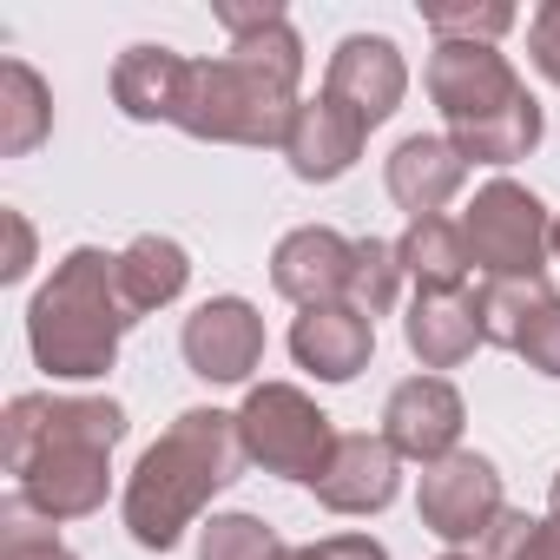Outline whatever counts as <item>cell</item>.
I'll return each instance as SVG.
<instances>
[{
    "label": "cell",
    "mask_w": 560,
    "mask_h": 560,
    "mask_svg": "<svg viewBox=\"0 0 560 560\" xmlns=\"http://www.w3.org/2000/svg\"><path fill=\"white\" fill-rule=\"evenodd\" d=\"M218 27L231 34L224 54L191 60L178 132L205 145H277L284 152L291 119L304 106V40L284 8H218Z\"/></svg>",
    "instance_id": "obj_1"
},
{
    "label": "cell",
    "mask_w": 560,
    "mask_h": 560,
    "mask_svg": "<svg viewBox=\"0 0 560 560\" xmlns=\"http://www.w3.org/2000/svg\"><path fill=\"white\" fill-rule=\"evenodd\" d=\"M126 442V409L113 396H14L0 422V455L14 475V501L47 527L86 521L113 494V448Z\"/></svg>",
    "instance_id": "obj_2"
},
{
    "label": "cell",
    "mask_w": 560,
    "mask_h": 560,
    "mask_svg": "<svg viewBox=\"0 0 560 560\" xmlns=\"http://www.w3.org/2000/svg\"><path fill=\"white\" fill-rule=\"evenodd\" d=\"M244 468H250V455H244L237 416L231 409H185L126 475V494H119L126 534L145 553H172L185 540V527H198V514Z\"/></svg>",
    "instance_id": "obj_3"
},
{
    "label": "cell",
    "mask_w": 560,
    "mask_h": 560,
    "mask_svg": "<svg viewBox=\"0 0 560 560\" xmlns=\"http://www.w3.org/2000/svg\"><path fill=\"white\" fill-rule=\"evenodd\" d=\"M126 330L132 311L119 291V257L100 244H73L27 304V350L54 383H100L119 363Z\"/></svg>",
    "instance_id": "obj_4"
},
{
    "label": "cell",
    "mask_w": 560,
    "mask_h": 560,
    "mask_svg": "<svg viewBox=\"0 0 560 560\" xmlns=\"http://www.w3.org/2000/svg\"><path fill=\"white\" fill-rule=\"evenodd\" d=\"M429 100L468 165H514L540 145L547 119L527 80L508 67L501 47L475 40H435L429 54Z\"/></svg>",
    "instance_id": "obj_5"
},
{
    "label": "cell",
    "mask_w": 560,
    "mask_h": 560,
    "mask_svg": "<svg viewBox=\"0 0 560 560\" xmlns=\"http://www.w3.org/2000/svg\"><path fill=\"white\" fill-rule=\"evenodd\" d=\"M237 435H244L250 468L284 475V481H304V488H317L324 468H330V455H337L330 416L298 383H257L237 402Z\"/></svg>",
    "instance_id": "obj_6"
},
{
    "label": "cell",
    "mask_w": 560,
    "mask_h": 560,
    "mask_svg": "<svg viewBox=\"0 0 560 560\" xmlns=\"http://www.w3.org/2000/svg\"><path fill=\"white\" fill-rule=\"evenodd\" d=\"M462 237H468V257L481 270V284L494 277H547V257H553V211L514 185V178H488L475 191V205L462 211Z\"/></svg>",
    "instance_id": "obj_7"
},
{
    "label": "cell",
    "mask_w": 560,
    "mask_h": 560,
    "mask_svg": "<svg viewBox=\"0 0 560 560\" xmlns=\"http://www.w3.org/2000/svg\"><path fill=\"white\" fill-rule=\"evenodd\" d=\"M416 514H422V527H429L435 540H448V547H481L488 527L508 514V501H501V468H494L488 455H475V448H455L448 462L422 468Z\"/></svg>",
    "instance_id": "obj_8"
},
{
    "label": "cell",
    "mask_w": 560,
    "mask_h": 560,
    "mask_svg": "<svg viewBox=\"0 0 560 560\" xmlns=\"http://www.w3.org/2000/svg\"><path fill=\"white\" fill-rule=\"evenodd\" d=\"M178 357L211 389L250 383V370L264 363V317H257V304L250 298H205L185 317V330H178Z\"/></svg>",
    "instance_id": "obj_9"
},
{
    "label": "cell",
    "mask_w": 560,
    "mask_h": 560,
    "mask_svg": "<svg viewBox=\"0 0 560 560\" xmlns=\"http://www.w3.org/2000/svg\"><path fill=\"white\" fill-rule=\"evenodd\" d=\"M462 429H468V402L448 376H409L383 402V442L402 462H422V468L448 462L462 448Z\"/></svg>",
    "instance_id": "obj_10"
},
{
    "label": "cell",
    "mask_w": 560,
    "mask_h": 560,
    "mask_svg": "<svg viewBox=\"0 0 560 560\" xmlns=\"http://www.w3.org/2000/svg\"><path fill=\"white\" fill-rule=\"evenodd\" d=\"M350 277H357V237H343L330 224H298L270 250V291L291 298L298 311L350 304Z\"/></svg>",
    "instance_id": "obj_11"
},
{
    "label": "cell",
    "mask_w": 560,
    "mask_h": 560,
    "mask_svg": "<svg viewBox=\"0 0 560 560\" xmlns=\"http://www.w3.org/2000/svg\"><path fill=\"white\" fill-rule=\"evenodd\" d=\"M324 93L343 100V106L376 132V126L402 106V93H409V60H402V47H396L389 34H350V40H337V54H330Z\"/></svg>",
    "instance_id": "obj_12"
},
{
    "label": "cell",
    "mask_w": 560,
    "mask_h": 560,
    "mask_svg": "<svg viewBox=\"0 0 560 560\" xmlns=\"http://www.w3.org/2000/svg\"><path fill=\"white\" fill-rule=\"evenodd\" d=\"M363 145H370V126H363L343 100L317 93V100L298 106L291 139H284V159H291V172H298L304 185H337V178L363 159Z\"/></svg>",
    "instance_id": "obj_13"
},
{
    "label": "cell",
    "mask_w": 560,
    "mask_h": 560,
    "mask_svg": "<svg viewBox=\"0 0 560 560\" xmlns=\"http://www.w3.org/2000/svg\"><path fill=\"white\" fill-rule=\"evenodd\" d=\"M468 172H475V165L455 152L448 132H409V139L389 152L383 185H389L396 211H409V224H416V218H442V205L468 185Z\"/></svg>",
    "instance_id": "obj_14"
},
{
    "label": "cell",
    "mask_w": 560,
    "mask_h": 560,
    "mask_svg": "<svg viewBox=\"0 0 560 560\" xmlns=\"http://www.w3.org/2000/svg\"><path fill=\"white\" fill-rule=\"evenodd\" d=\"M291 357L298 370H311L317 383H357L376 357V324L350 304H317V311H298L291 324Z\"/></svg>",
    "instance_id": "obj_15"
},
{
    "label": "cell",
    "mask_w": 560,
    "mask_h": 560,
    "mask_svg": "<svg viewBox=\"0 0 560 560\" xmlns=\"http://www.w3.org/2000/svg\"><path fill=\"white\" fill-rule=\"evenodd\" d=\"M311 494L330 514H383L402 494V455L383 435H337V455Z\"/></svg>",
    "instance_id": "obj_16"
},
{
    "label": "cell",
    "mask_w": 560,
    "mask_h": 560,
    "mask_svg": "<svg viewBox=\"0 0 560 560\" xmlns=\"http://www.w3.org/2000/svg\"><path fill=\"white\" fill-rule=\"evenodd\" d=\"M402 343L422 370H462L481 350V311L475 291H416L402 317Z\"/></svg>",
    "instance_id": "obj_17"
},
{
    "label": "cell",
    "mask_w": 560,
    "mask_h": 560,
    "mask_svg": "<svg viewBox=\"0 0 560 560\" xmlns=\"http://www.w3.org/2000/svg\"><path fill=\"white\" fill-rule=\"evenodd\" d=\"M185 80H191V60L178 47L139 40L113 67V106L126 119H139V126H172L178 119V100H185Z\"/></svg>",
    "instance_id": "obj_18"
},
{
    "label": "cell",
    "mask_w": 560,
    "mask_h": 560,
    "mask_svg": "<svg viewBox=\"0 0 560 560\" xmlns=\"http://www.w3.org/2000/svg\"><path fill=\"white\" fill-rule=\"evenodd\" d=\"M185 284H191V250H185L178 237L145 231V237H132V244L119 250V291H126L132 324L152 317V311H165V304H178Z\"/></svg>",
    "instance_id": "obj_19"
},
{
    "label": "cell",
    "mask_w": 560,
    "mask_h": 560,
    "mask_svg": "<svg viewBox=\"0 0 560 560\" xmlns=\"http://www.w3.org/2000/svg\"><path fill=\"white\" fill-rule=\"evenodd\" d=\"M396 264L416 291H468V237H462V218H416L402 237H396Z\"/></svg>",
    "instance_id": "obj_20"
},
{
    "label": "cell",
    "mask_w": 560,
    "mask_h": 560,
    "mask_svg": "<svg viewBox=\"0 0 560 560\" xmlns=\"http://www.w3.org/2000/svg\"><path fill=\"white\" fill-rule=\"evenodd\" d=\"M54 132V93L27 60H0V159H27Z\"/></svg>",
    "instance_id": "obj_21"
},
{
    "label": "cell",
    "mask_w": 560,
    "mask_h": 560,
    "mask_svg": "<svg viewBox=\"0 0 560 560\" xmlns=\"http://www.w3.org/2000/svg\"><path fill=\"white\" fill-rule=\"evenodd\" d=\"M547 298H553L547 277H494V284H481V291H475V311H481V343L514 350V343H521V330H527V317H534Z\"/></svg>",
    "instance_id": "obj_22"
},
{
    "label": "cell",
    "mask_w": 560,
    "mask_h": 560,
    "mask_svg": "<svg viewBox=\"0 0 560 560\" xmlns=\"http://www.w3.org/2000/svg\"><path fill=\"white\" fill-rule=\"evenodd\" d=\"M402 264H396V244H383V237H357V277H350V311H363L370 324L376 317H389L396 311V298H402Z\"/></svg>",
    "instance_id": "obj_23"
},
{
    "label": "cell",
    "mask_w": 560,
    "mask_h": 560,
    "mask_svg": "<svg viewBox=\"0 0 560 560\" xmlns=\"http://www.w3.org/2000/svg\"><path fill=\"white\" fill-rule=\"evenodd\" d=\"M481 560H560V508H547L540 521L534 514H501L488 527V540L475 547Z\"/></svg>",
    "instance_id": "obj_24"
},
{
    "label": "cell",
    "mask_w": 560,
    "mask_h": 560,
    "mask_svg": "<svg viewBox=\"0 0 560 560\" xmlns=\"http://www.w3.org/2000/svg\"><path fill=\"white\" fill-rule=\"evenodd\" d=\"M277 553H284V540L257 514H211L198 527V560H277Z\"/></svg>",
    "instance_id": "obj_25"
},
{
    "label": "cell",
    "mask_w": 560,
    "mask_h": 560,
    "mask_svg": "<svg viewBox=\"0 0 560 560\" xmlns=\"http://www.w3.org/2000/svg\"><path fill=\"white\" fill-rule=\"evenodd\" d=\"M0 560H80L40 514H27L21 501L0 508Z\"/></svg>",
    "instance_id": "obj_26"
},
{
    "label": "cell",
    "mask_w": 560,
    "mask_h": 560,
    "mask_svg": "<svg viewBox=\"0 0 560 560\" xmlns=\"http://www.w3.org/2000/svg\"><path fill=\"white\" fill-rule=\"evenodd\" d=\"M429 34L435 40H475V47H494L508 27H514V8L508 0H488V8H422Z\"/></svg>",
    "instance_id": "obj_27"
},
{
    "label": "cell",
    "mask_w": 560,
    "mask_h": 560,
    "mask_svg": "<svg viewBox=\"0 0 560 560\" xmlns=\"http://www.w3.org/2000/svg\"><path fill=\"white\" fill-rule=\"evenodd\" d=\"M514 357H521L527 370H540V376H553V383H560V291L527 317V330H521Z\"/></svg>",
    "instance_id": "obj_28"
},
{
    "label": "cell",
    "mask_w": 560,
    "mask_h": 560,
    "mask_svg": "<svg viewBox=\"0 0 560 560\" xmlns=\"http://www.w3.org/2000/svg\"><path fill=\"white\" fill-rule=\"evenodd\" d=\"M527 60L547 86H560V0H540L527 21Z\"/></svg>",
    "instance_id": "obj_29"
},
{
    "label": "cell",
    "mask_w": 560,
    "mask_h": 560,
    "mask_svg": "<svg viewBox=\"0 0 560 560\" xmlns=\"http://www.w3.org/2000/svg\"><path fill=\"white\" fill-rule=\"evenodd\" d=\"M277 560H389V547L376 534H330V540H311V547H284Z\"/></svg>",
    "instance_id": "obj_30"
},
{
    "label": "cell",
    "mask_w": 560,
    "mask_h": 560,
    "mask_svg": "<svg viewBox=\"0 0 560 560\" xmlns=\"http://www.w3.org/2000/svg\"><path fill=\"white\" fill-rule=\"evenodd\" d=\"M8 231H14V257L0 264V277H8V284H21V277L34 270V231H27V218H21V211H8Z\"/></svg>",
    "instance_id": "obj_31"
},
{
    "label": "cell",
    "mask_w": 560,
    "mask_h": 560,
    "mask_svg": "<svg viewBox=\"0 0 560 560\" xmlns=\"http://www.w3.org/2000/svg\"><path fill=\"white\" fill-rule=\"evenodd\" d=\"M435 560H481V553H462V547H448V553H435Z\"/></svg>",
    "instance_id": "obj_32"
},
{
    "label": "cell",
    "mask_w": 560,
    "mask_h": 560,
    "mask_svg": "<svg viewBox=\"0 0 560 560\" xmlns=\"http://www.w3.org/2000/svg\"><path fill=\"white\" fill-rule=\"evenodd\" d=\"M547 508H560V475H553V481H547Z\"/></svg>",
    "instance_id": "obj_33"
},
{
    "label": "cell",
    "mask_w": 560,
    "mask_h": 560,
    "mask_svg": "<svg viewBox=\"0 0 560 560\" xmlns=\"http://www.w3.org/2000/svg\"><path fill=\"white\" fill-rule=\"evenodd\" d=\"M553 257H560V211H553Z\"/></svg>",
    "instance_id": "obj_34"
}]
</instances>
